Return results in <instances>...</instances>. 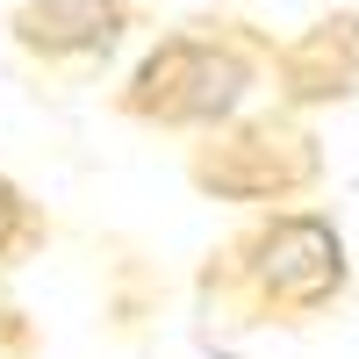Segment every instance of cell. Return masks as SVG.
<instances>
[{
    "label": "cell",
    "mask_w": 359,
    "mask_h": 359,
    "mask_svg": "<svg viewBox=\"0 0 359 359\" xmlns=\"http://www.w3.org/2000/svg\"><path fill=\"white\" fill-rule=\"evenodd\" d=\"M259 79V43L237 36V22H194L165 36L123 86V115L137 123H165V130H194V123H223Z\"/></svg>",
    "instance_id": "6da1fadb"
},
{
    "label": "cell",
    "mask_w": 359,
    "mask_h": 359,
    "mask_svg": "<svg viewBox=\"0 0 359 359\" xmlns=\"http://www.w3.org/2000/svg\"><path fill=\"white\" fill-rule=\"evenodd\" d=\"M230 259H237V273L259 287V302L287 309V316L323 309L345 287V245H338V230L323 216H273L266 230H252Z\"/></svg>",
    "instance_id": "7a4b0ae2"
},
{
    "label": "cell",
    "mask_w": 359,
    "mask_h": 359,
    "mask_svg": "<svg viewBox=\"0 0 359 359\" xmlns=\"http://www.w3.org/2000/svg\"><path fill=\"white\" fill-rule=\"evenodd\" d=\"M194 180L216 187V194H237V201H266V194L309 187L316 180V151H309V137L287 130V123H245V130L216 137L194 158Z\"/></svg>",
    "instance_id": "3957f363"
},
{
    "label": "cell",
    "mask_w": 359,
    "mask_h": 359,
    "mask_svg": "<svg viewBox=\"0 0 359 359\" xmlns=\"http://www.w3.org/2000/svg\"><path fill=\"white\" fill-rule=\"evenodd\" d=\"M8 29L43 65H86V57H108L137 29V8L130 0H22Z\"/></svg>",
    "instance_id": "277c9868"
},
{
    "label": "cell",
    "mask_w": 359,
    "mask_h": 359,
    "mask_svg": "<svg viewBox=\"0 0 359 359\" xmlns=\"http://www.w3.org/2000/svg\"><path fill=\"white\" fill-rule=\"evenodd\" d=\"M43 245V208L29 201L15 180H0V266H15L22 252Z\"/></svg>",
    "instance_id": "5b68a950"
}]
</instances>
